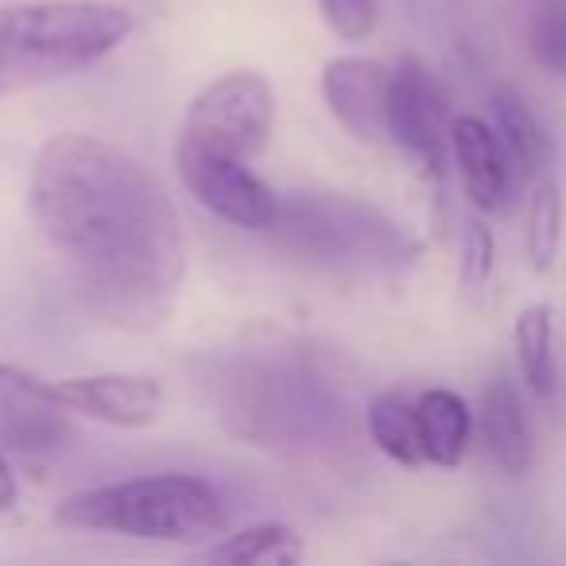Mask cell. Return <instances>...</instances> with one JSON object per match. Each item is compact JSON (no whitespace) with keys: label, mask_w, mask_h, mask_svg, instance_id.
Segmentation results:
<instances>
[{"label":"cell","mask_w":566,"mask_h":566,"mask_svg":"<svg viewBox=\"0 0 566 566\" xmlns=\"http://www.w3.org/2000/svg\"><path fill=\"white\" fill-rule=\"evenodd\" d=\"M218 416L252 447L315 450L346 439V396L303 349H272L233 361L218 377Z\"/></svg>","instance_id":"2"},{"label":"cell","mask_w":566,"mask_h":566,"mask_svg":"<svg viewBox=\"0 0 566 566\" xmlns=\"http://www.w3.org/2000/svg\"><path fill=\"white\" fill-rule=\"evenodd\" d=\"M450 102L439 78L419 59H400L388 71V140L419 156L427 171L439 175L450 148Z\"/></svg>","instance_id":"8"},{"label":"cell","mask_w":566,"mask_h":566,"mask_svg":"<svg viewBox=\"0 0 566 566\" xmlns=\"http://www.w3.org/2000/svg\"><path fill=\"white\" fill-rule=\"evenodd\" d=\"M489 109H493L496 136H501L504 151H509L512 175H516V179H539L551 167V159H555L551 136H547V128L539 125V117L527 109V102L516 90H493Z\"/></svg>","instance_id":"14"},{"label":"cell","mask_w":566,"mask_h":566,"mask_svg":"<svg viewBox=\"0 0 566 566\" xmlns=\"http://www.w3.org/2000/svg\"><path fill=\"white\" fill-rule=\"evenodd\" d=\"M493 256H496V244H493V229L485 221L473 218L465 226V241H462V280L465 287H481L493 272Z\"/></svg>","instance_id":"22"},{"label":"cell","mask_w":566,"mask_h":566,"mask_svg":"<svg viewBox=\"0 0 566 566\" xmlns=\"http://www.w3.org/2000/svg\"><path fill=\"white\" fill-rule=\"evenodd\" d=\"M527 48L543 71L566 78V0H535L527 20Z\"/></svg>","instance_id":"20"},{"label":"cell","mask_w":566,"mask_h":566,"mask_svg":"<svg viewBox=\"0 0 566 566\" xmlns=\"http://www.w3.org/2000/svg\"><path fill=\"white\" fill-rule=\"evenodd\" d=\"M51 400L66 416H86L94 423L120 427V431H140L159 419L164 408V388L156 377L144 373H94V377H66L48 385Z\"/></svg>","instance_id":"9"},{"label":"cell","mask_w":566,"mask_h":566,"mask_svg":"<svg viewBox=\"0 0 566 566\" xmlns=\"http://www.w3.org/2000/svg\"><path fill=\"white\" fill-rule=\"evenodd\" d=\"M318 12H323L326 28L349 43L369 40L377 28V0H318Z\"/></svg>","instance_id":"21"},{"label":"cell","mask_w":566,"mask_h":566,"mask_svg":"<svg viewBox=\"0 0 566 566\" xmlns=\"http://www.w3.org/2000/svg\"><path fill=\"white\" fill-rule=\"evenodd\" d=\"M388 71L380 59L342 55L323 71V102L354 140H388Z\"/></svg>","instance_id":"10"},{"label":"cell","mask_w":566,"mask_h":566,"mask_svg":"<svg viewBox=\"0 0 566 566\" xmlns=\"http://www.w3.org/2000/svg\"><path fill=\"white\" fill-rule=\"evenodd\" d=\"M17 501H20L17 473H12L9 458H4V450H0V527L12 520V512H17Z\"/></svg>","instance_id":"23"},{"label":"cell","mask_w":566,"mask_h":566,"mask_svg":"<svg viewBox=\"0 0 566 566\" xmlns=\"http://www.w3.org/2000/svg\"><path fill=\"white\" fill-rule=\"evenodd\" d=\"M28 206L43 241L113 311L156 307L187 272L175 202L125 148L90 133L40 144Z\"/></svg>","instance_id":"1"},{"label":"cell","mask_w":566,"mask_h":566,"mask_svg":"<svg viewBox=\"0 0 566 566\" xmlns=\"http://www.w3.org/2000/svg\"><path fill=\"white\" fill-rule=\"evenodd\" d=\"M275 125V90L256 71H229L213 78L190 102L182 117V136L226 151L237 159H256L268 148Z\"/></svg>","instance_id":"6"},{"label":"cell","mask_w":566,"mask_h":566,"mask_svg":"<svg viewBox=\"0 0 566 566\" xmlns=\"http://www.w3.org/2000/svg\"><path fill=\"white\" fill-rule=\"evenodd\" d=\"M365 427H369L373 447L385 458H392L396 465H416L427 462L423 439H419V416L416 400H408L403 392H380L373 396L369 411H365Z\"/></svg>","instance_id":"16"},{"label":"cell","mask_w":566,"mask_h":566,"mask_svg":"<svg viewBox=\"0 0 566 566\" xmlns=\"http://www.w3.org/2000/svg\"><path fill=\"white\" fill-rule=\"evenodd\" d=\"M419 416V439H423L427 462L454 470L462 465L465 450H470V431H473V411L450 388H427L416 400Z\"/></svg>","instance_id":"15"},{"label":"cell","mask_w":566,"mask_h":566,"mask_svg":"<svg viewBox=\"0 0 566 566\" xmlns=\"http://www.w3.org/2000/svg\"><path fill=\"white\" fill-rule=\"evenodd\" d=\"M527 260L535 272H551L558 256V241H563V195H558L555 179H539L527 202Z\"/></svg>","instance_id":"19"},{"label":"cell","mask_w":566,"mask_h":566,"mask_svg":"<svg viewBox=\"0 0 566 566\" xmlns=\"http://www.w3.org/2000/svg\"><path fill=\"white\" fill-rule=\"evenodd\" d=\"M275 252L331 280H396L419 244L385 210L354 195H287L264 229Z\"/></svg>","instance_id":"3"},{"label":"cell","mask_w":566,"mask_h":566,"mask_svg":"<svg viewBox=\"0 0 566 566\" xmlns=\"http://www.w3.org/2000/svg\"><path fill=\"white\" fill-rule=\"evenodd\" d=\"M206 555L237 566H292L307 555V543L287 524H252L218 539Z\"/></svg>","instance_id":"17"},{"label":"cell","mask_w":566,"mask_h":566,"mask_svg":"<svg viewBox=\"0 0 566 566\" xmlns=\"http://www.w3.org/2000/svg\"><path fill=\"white\" fill-rule=\"evenodd\" d=\"M136 20L102 0H40L0 9V97L90 71L133 35Z\"/></svg>","instance_id":"4"},{"label":"cell","mask_w":566,"mask_h":566,"mask_svg":"<svg viewBox=\"0 0 566 566\" xmlns=\"http://www.w3.org/2000/svg\"><path fill=\"white\" fill-rule=\"evenodd\" d=\"M450 151H454L458 175H462L470 202L481 213L504 210L516 175H512L509 151H504L496 128L485 125L481 117H454V125H450Z\"/></svg>","instance_id":"12"},{"label":"cell","mask_w":566,"mask_h":566,"mask_svg":"<svg viewBox=\"0 0 566 566\" xmlns=\"http://www.w3.org/2000/svg\"><path fill=\"white\" fill-rule=\"evenodd\" d=\"M66 532L128 535L148 543H206L226 535L229 509L195 473H144L63 496L51 512Z\"/></svg>","instance_id":"5"},{"label":"cell","mask_w":566,"mask_h":566,"mask_svg":"<svg viewBox=\"0 0 566 566\" xmlns=\"http://www.w3.org/2000/svg\"><path fill=\"white\" fill-rule=\"evenodd\" d=\"M175 167H179V179L190 190V198L202 210H210L213 218L241 229H256V233H264L272 226L280 198L252 171L249 159L213 151L179 133V140H175Z\"/></svg>","instance_id":"7"},{"label":"cell","mask_w":566,"mask_h":566,"mask_svg":"<svg viewBox=\"0 0 566 566\" xmlns=\"http://www.w3.org/2000/svg\"><path fill=\"white\" fill-rule=\"evenodd\" d=\"M512 338H516V361L527 388L535 396H551L558 373H555V323H551L547 303H527L516 315Z\"/></svg>","instance_id":"18"},{"label":"cell","mask_w":566,"mask_h":566,"mask_svg":"<svg viewBox=\"0 0 566 566\" xmlns=\"http://www.w3.org/2000/svg\"><path fill=\"white\" fill-rule=\"evenodd\" d=\"M478 431L485 442V454L501 465L509 478H520L532 465V431H527L524 400L512 380H493L481 392Z\"/></svg>","instance_id":"13"},{"label":"cell","mask_w":566,"mask_h":566,"mask_svg":"<svg viewBox=\"0 0 566 566\" xmlns=\"http://www.w3.org/2000/svg\"><path fill=\"white\" fill-rule=\"evenodd\" d=\"M71 439L66 411L51 400L48 385L17 365H0V450L43 454Z\"/></svg>","instance_id":"11"}]
</instances>
